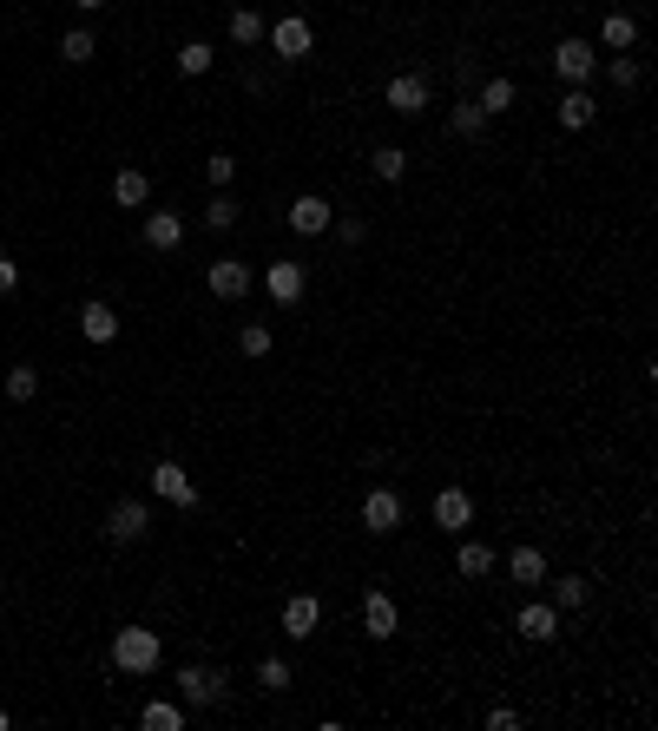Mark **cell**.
Instances as JSON below:
<instances>
[{
  "label": "cell",
  "instance_id": "cell-1",
  "mask_svg": "<svg viewBox=\"0 0 658 731\" xmlns=\"http://www.w3.org/2000/svg\"><path fill=\"white\" fill-rule=\"evenodd\" d=\"M158 659H165L158 633H145V626H119V633H112V666H119V672H132V679H152Z\"/></svg>",
  "mask_w": 658,
  "mask_h": 731
},
{
  "label": "cell",
  "instance_id": "cell-2",
  "mask_svg": "<svg viewBox=\"0 0 658 731\" xmlns=\"http://www.w3.org/2000/svg\"><path fill=\"white\" fill-rule=\"evenodd\" d=\"M264 33H270V53H277V60H310L316 53V33H310L303 14H283L277 27H264Z\"/></svg>",
  "mask_w": 658,
  "mask_h": 731
},
{
  "label": "cell",
  "instance_id": "cell-3",
  "mask_svg": "<svg viewBox=\"0 0 658 731\" xmlns=\"http://www.w3.org/2000/svg\"><path fill=\"white\" fill-rule=\"evenodd\" d=\"M593 66H599L593 40H560V47H553V73H560L566 86H586V80H593Z\"/></svg>",
  "mask_w": 658,
  "mask_h": 731
},
{
  "label": "cell",
  "instance_id": "cell-4",
  "mask_svg": "<svg viewBox=\"0 0 658 731\" xmlns=\"http://www.w3.org/2000/svg\"><path fill=\"white\" fill-rule=\"evenodd\" d=\"M106 534H112V541H119V547H139L145 534H152V508H145V501H132V494H126V501H119V508L106 514Z\"/></svg>",
  "mask_w": 658,
  "mask_h": 731
},
{
  "label": "cell",
  "instance_id": "cell-5",
  "mask_svg": "<svg viewBox=\"0 0 658 731\" xmlns=\"http://www.w3.org/2000/svg\"><path fill=\"white\" fill-rule=\"evenodd\" d=\"M152 494H158V501H172V508H198V481H191L178 461H158V468H152Z\"/></svg>",
  "mask_w": 658,
  "mask_h": 731
},
{
  "label": "cell",
  "instance_id": "cell-6",
  "mask_svg": "<svg viewBox=\"0 0 658 731\" xmlns=\"http://www.w3.org/2000/svg\"><path fill=\"white\" fill-rule=\"evenodd\" d=\"M283 218H290V231H297V238H323L329 218H336V205H329V198H316V191H303V198L283 211Z\"/></svg>",
  "mask_w": 658,
  "mask_h": 731
},
{
  "label": "cell",
  "instance_id": "cell-7",
  "mask_svg": "<svg viewBox=\"0 0 658 731\" xmlns=\"http://www.w3.org/2000/svg\"><path fill=\"white\" fill-rule=\"evenodd\" d=\"M178 692H185L191 712H204V705H218V699H224V672H211V666H185V672H178Z\"/></svg>",
  "mask_w": 658,
  "mask_h": 731
},
{
  "label": "cell",
  "instance_id": "cell-8",
  "mask_svg": "<svg viewBox=\"0 0 658 731\" xmlns=\"http://www.w3.org/2000/svg\"><path fill=\"white\" fill-rule=\"evenodd\" d=\"M382 99H389V112H402V119H422V112H428V80H422V73H395Z\"/></svg>",
  "mask_w": 658,
  "mask_h": 731
},
{
  "label": "cell",
  "instance_id": "cell-9",
  "mask_svg": "<svg viewBox=\"0 0 658 731\" xmlns=\"http://www.w3.org/2000/svg\"><path fill=\"white\" fill-rule=\"evenodd\" d=\"M211 297H224V303L251 297V264H244V257H218V264H211Z\"/></svg>",
  "mask_w": 658,
  "mask_h": 731
},
{
  "label": "cell",
  "instance_id": "cell-10",
  "mask_svg": "<svg viewBox=\"0 0 658 731\" xmlns=\"http://www.w3.org/2000/svg\"><path fill=\"white\" fill-rule=\"evenodd\" d=\"M514 633H520V639H533V646H547V639L560 633V606H547V600L520 606V613H514Z\"/></svg>",
  "mask_w": 658,
  "mask_h": 731
},
{
  "label": "cell",
  "instance_id": "cell-11",
  "mask_svg": "<svg viewBox=\"0 0 658 731\" xmlns=\"http://www.w3.org/2000/svg\"><path fill=\"white\" fill-rule=\"evenodd\" d=\"M316 626H323V600H316V593H290V600H283V633L310 639Z\"/></svg>",
  "mask_w": 658,
  "mask_h": 731
},
{
  "label": "cell",
  "instance_id": "cell-12",
  "mask_svg": "<svg viewBox=\"0 0 658 731\" xmlns=\"http://www.w3.org/2000/svg\"><path fill=\"white\" fill-rule=\"evenodd\" d=\"M185 244V218L178 211H145V251H178Z\"/></svg>",
  "mask_w": 658,
  "mask_h": 731
},
{
  "label": "cell",
  "instance_id": "cell-13",
  "mask_svg": "<svg viewBox=\"0 0 658 731\" xmlns=\"http://www.w3.org/2000/svg\"><path fill=\"white\" fill-rule=\"evenodd\" d=\"M362 527H369V534H395V527H402V501H395L389 488H376L362 501Z\"/></svg>",
  "mask_w": 658,
  "mask_h": 731
},
{
  "label": "cell",
  "instance_id": "cell-14",
  "mask_svg": "<svg viewBox=\"0 0 658 731\" xmlns=\"http://www.w3.org/2000/svg\"><path fill=\"white\" fill-rule=\"evenodd\" d=\"M395 626H402L395 600H389V593H369V600H362V633H369V639H395Z\"/></svg>",
  "mask_w": 658,
  "mask_h": 731
},
{
  "label": "cell",
  "instance_id": "cell-15",
  "mask_svg": "<svg viewBox=\"0 0 658 731\" xmlns=\"http://www.w3.org/2000/svg\"><path fill=\"white\" fill-rule=\"evenodd\" d=\"M435 527H448V534L474 527V501H468L461 488H441V494H435Z\"/></svg>",
  "mask_w": 658,
  "mask_h": 731
},
{
  "label": "cell",
  "instance_id": "cell-16",
  "mask_svg": "<svg viewBox=\"0 0 658 731\" xmlns=\"http://www.w3.org/2000/svg\"><path fill=\"white\" fill-rule=\"evenodd\" d=\"M79 336H86V343H112V336H119V310H112V303H86V310H79Z\"/></svg>",
  "mask_w": 658,
  "mask_h": 731
},
{
  "label": "cell",
  "instance_id": "cell-17",
  "mask_svg": "<svg viewBox=\"0 0 658 731\" xmlns=\"http://www.w3.org/2000/svg\"><path fill=\"white\" fill-rule=\"evenodd\" d=\"M599 47H606V53H632V47H639V20H632V14H606V20H599Z\"/></svg>",
  "mask_w": 658,
  "mask_h": 731
},
{
  "label": "cell",
  "instance_id": "cell-18",
  "mask_svg": "<svg viewBox=\"0 0 658 731\" xmlns=\"http://www.w3.org/2000/svg\"><path fill=\"white\" fill-rule=\"evenodd\" d=\"M264 290H270V303H297L303 297V264H270Z\"/></svg>",
  "mask_w": 658,
  "mask_h": 731
},
{
  "label": "cell",
  "instance_id": "cell-19",
  "mask_svg": "<svg viewBox=\"0 0 658 731\" xmlns=\"http://www.w3.org/2000/svg\"><path fill=\"white\" fill-rule=\"evenodd\" d=\"M593 112H599V99L586 93V86H566V99H560V126H566V132L593 126Z\"/></svg>",
  "mask_w": 658,
  "mask_h": 731
},
{
  "label": "cell",
  "instance_id": "cell-20",
  "mask_svg": "<svg viewBox=\"0 0 658 731\" xmlns=\"http://www.w3.org/2000/svg\"><path fill=\"white\" fill-rule=\"evenodd\" d=\"M507 573H514V587H540V580H547V554H540V547H514V554H507Z\"/></svg>",
  "mask_w": 658,
  "mask_h": 731
},
{
  "label": "cell",
  "instance_id": "cell-21",
  "mask_svg": "<svg viewBox=\"0 0 658 731\" xmlns=\"http://www.w3.org/2000/svg\"><path fill=\"white\" fill-rule=\"evenodd\" d=\"M494 560H501V554H494L487 541H461L455 547V573H468V580H487V573H494Z\"/></svg>",
  "mask_w": 658,
  "mask_h": 731
},
{
  "label": "cell",
  "instance_id": "cell-22",
  "mask_svg": "<svg viewBox=\"0 0 658 731\" xmlns=\"http://www.w3.org/2000/svg\"><path fill=\"white\" fill-rule=\"evenodd\" d=\"M112 198H119V205H126V211H139L145 198H152V178H145L139 165H126V172L112 178Z\"/></svg>",
  "mask_w": 658,
  "mask_h": 731
},
{
  "label": "cell",
  "instance_id": "cell-23",
  "mask_svg": "<svg viewBox=\"0 0 658 731\" xmlns=\"http://www.w3.org/2000/svg\"><path fill=\"white\" fill-rule=\"evenodd\" d=\"M139 725H145V731H185V705H172V699H145Z\"/></svg>",
  "mask_w": 658,
  "mask_h": 731
},
{
  "label": "cell",
  "instance_id": "cell-24",
  "mask_svg": "<svg viewBox=\"0 0 658 731\" xmlns=\"http://www.w3.org/2000/svg\"><path fill=\"white\" fill-rule=\"evenodd\" d=\"M474 106H481L487 119H501V112H514V80H507V73H494V80L481 86V99H474Z\"/></svg>",
  "mask_w": 658,
  "mask_h": 731
},
{
  "label": "cell",
  "instance_id": "cell-25",
  "mask_svg": "<svg viewBox=\"0 0 658 731\" xmlns=\"http://www.w3.org/2000/svg\"><path fill=\"white\" fill-rule=\"evenodd\" d=\"M369 165H376L382 185H402V178H408V152H402V145H376V152H369Z\"/></svg>",
  "mask_w": 658,
  "mask_h": 731
},
{
  "label": "cell",
  "instance_id": "cell-26",
  "mask_svg": "<svg viewBox=\"0 0 658 731\" xmlns=\"http://www.w3.org/2000/svg\"><path fill=\"white\" fill-rule=\"evenodd\" d=\"M448 132H455V139H481V132H487V112L474 106V99H461V106L448 112Z\"/></svg>",
  "mask_w": 658,
  "mask_h": 731
},
{
  "label": "cell",
  "instance_id": "cell-27",
  "mask_svg": "<svg viewBox=\"0 0 658 731\" xmlns=\"http://www.w3.org/2000/svg\"><path fill=\"white\" fill-rule=\"evenodd\" d=\"M231 40L237 47H257V40H264V14H257V7H237L231 14Z\"/></svg>",
  "mask_w": 658,
  "mask_h": 731
},
{
  "label": "cell",
  "instance_id": "cell-28",
  "mask_svg": "<svg viewBox=\"0 0 658 731\" xmlns=\"http://www.w3.org/2000/svg\"><path fill=\"white\" fill-rule=\"evenodd\" d=\"M270 343H277V336H270V323H244V330H237V350L251 356V363H264Z\"/></svg>",
  "mask_w": 658,
  "mask_h": 731
},
{
  "label": "cell",
  "instance_id": "cell-29",
  "mask_svg": "<svg viewBox=\"0 0 658 731\" xmlns=\"http://www.w3.org/2000/svg\"><path fill=\"white\" fill-rule=\"evenodd\" d=\"M211 60H218V53L204 47V40H185V47H178V73H185V80H198V73H211Z\"/></svg>",
  "mask_w": 658,
  "mask_h": 731
},
{
  "label": "cell",
  "instance_id": "cell-30",
  "mask_svg": "<svg viewBox=\"0 0 658 731\" xmlns=\"http://www.w3.org/2000/svg\"><path fill=\"white\" fill-rule=\"evenodd\" d=\"M7 396H14V402H33V396H40V369H33V363H14V369H7Z\"/></svg>",
  "mask_w": 658,
  "mask_h": 731
},
{
  "label": "cell",
  "instance_id": "cell-31",
  "mask_svg": "<svg viewBox=\"0 0 658 731\" xmlns=\"http://www.w3.org/2000/svg\"><path fill=\"white\" fill-rule=\"evenodd\" d=\"M606 73H612V86H619V93H639V80H645V66L632 60V53H612Z\"/></svg>",
  "mask_w": 658,
  "mask_h": 731
},
{
  "label": "cell",
  "instance_id": "cell-32",
  "mask_svg": "<svg viewBox=\"0 0 658 731\" xmlns=\"http://www.w3.org/2000/svg\"><path fill=\"white\" fill-rule=\"evenodd\" d=\"M586 593H593V587H586L580 573H566V580H553V606H560V613H573V606H586Z\"/></svg>",
  "mask_w": 658,
  "mask_h": 731
},
{
  "label": "cell",
  "instance_id": "cell-33",
  "mask_svg": "<svg viewBox=\"0 0 658 731\" xmlns=\"http://www.w3.org/2000/svg\"><path fill=\"white\" fill-rule=\"evenodd\" d=\"M93 33H86V27H73V33H66V40H60V60H73V66H86V60H93Z\"/></svg>",
  "mask_w": 658,
  "mask_h": 731
},
{
  "label": "cell",
  "instance_id": "cell-34",
  "mask_svg": "<svg viewBox=\"0 0 658 731\" xmlns=\"http://www.w3.org/2000/svg\"><path fill=\"white\" fill-rule=\"evenodd\" d=\"M204 224H211V231H231V224H237V198H231V191H218V198L204 205Z\"/></svg>",
  "mask_w": 658,
  "mask_h": 731
},
{
  "label": "cell",
  "instance_id": "cell-35",
  "mask_svg": "<svg viewBox=\"0 0 658 731\" xmlns=\"http://www.w3.org/2000/svg\"><path fill=\"white\" fill-rule=\"evenodd\" d=\"M257 685H264V692H290V659H264V666H257Z\"/></svg>",
  "mask_w": 658,
  "mask_h": 731
},
{
  "label": "cell",
  "instance_id": "cell-36",
  "mask_svg": "<svg viewBox=\"0 0 658 731\" xmlns=\"http://www.w3.org/2000/svg\"><path fill=\"white\" fill-rule=\"evenodd\" d=\"M204 178H211V185H231V178H237V159H231V152H211V159H204Z\"/></svg>",
  "mask_w": 658,
  "mask_h": 731
},
{
  "label": "cell",
  "instance_id": "cell-37",
  "mask_svg": "<svg viewBox=\"0 0 658 731\" xmlns=\"http://www.w3.org/2000/svg\"><path fill=\"white\" fill-rule=\"evenodd\" d=\"M329 231H336V238H343L349 251H356V244L369 238V224H362V218H329Z\"/></svg>",
  "mask_w": 658,
  "mask_h": 731
},
{
  "label": "cell",
  "instance_id": "cell-38",
  "mask_svg": "<svg viewBox=\"0 0 658 731\" xmlns=\"http://www.w3.org/2000/svg\"><path fill=\"white\" fill-rule=\"evenodd\" d=\"M487 725H494V731H514L520 712H514V705H494V712H487Z\"/></svg>",
  "mask_w": 658,
  "mask_h": 731
},
{
  "label": "cell",
  "instance_id": "cell-39",
  "mask_svg": "<svg viewBox=\"0 0 658 731\" xmlns=\"http://www.w3.org/2000/svg\"><path fill=\"white\" fill-rule=\"evenodd\" d=\"M14 284H20V271L7 264V244H0V297H14Z\"/></svg>",
  "mask_w": 658,
  "mask_h": 731
},
{
  "label": "cell",
  "instance_id": "cell-40",
  "mask_svg": "<svg viewBox=\"0 0 658 731\" xmlns=\"http://www.w3.org/2000/svg\"><path fill=\"white\" fill-rule=\"evenodd\" d=\"M73 7H79V14H99V7H106V0H73Z\"/></svg>",
  "mask_w": 658,
  "mask_h": 731
},
{
  "label": "cell",
  "instance_id": "cell-41",
  "mask_svg": "<svg viewBox=\"0 0 658 731\" xmlns=\"http://www.w3.org/2000/svg\"><path fill=\"white\" fill-rule=\"evenodd\" d=\"M7 725H14V718H7V712H0V731H7Z\"/></svg>",
  "mask_w": 658,
  "mask_h": 731
},
{
  "label": "cell",
  "instance_id": "cell-42",
  "mask_svg": "<svg viewBox=\"0 0 658 731\" xmlns=\"http://www.w3.org/2000/svg\"><path fill=\"white\" fill-rule=\"evenodd\" d=\"M0 587H7V573H0Z\"/></svg>",
  "mask_w": 658,
  "mask_h": 731
}]
</instances>
